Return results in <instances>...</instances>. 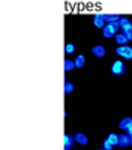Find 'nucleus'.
Masks as SVG:
<instances>
[{
    "label": "nucleus",
    "instance_id": "f3484780",
    "mask_svg": "<svg viewBox=\"0 0 132 150\" xmlns=\"http://www.w3.org/2000/svg\"><path fill=\"white\" fill-rule=\"evenodd\" d=\"M65 51H66V54L74 53V51H75V45H74V44H66V47H65Z\"/></svg>",
    "mask_w": 132,
    "mask_h": 150
},
{
    "label": "nucleus",
    "instance_id": "423d86ee",
    "mask_svg": "<svg viewBox=\"0 0 132 150\" xmlns=\"http://www.w3.org/2000/svg\"><path fill=\"white\" fill-rule=\"evenodd\" d=\"M119 146H120V147H128V146H131V137H129L126 132L119 135Z\"/></svg>",
    "mask_w": 132,
    "mask_h": 150
},
{
    "label": "nucleus",
    "instance_id": "9b49d317",
    "mask_svg": "<svg viewBox=\"0 0 132 150\" xmlns=\"http://www.w3.org/2000/svg\"><path fill=\"white\" fill-rule=\"evenodd\" d=\"M74 143H77V141H75V137L66 134V135H65V149H71L72 146H74Z\"/></svg>",
    "mask_w": 132,
    "mask_h": 150
},
{
    "label": "nucleus",
    "instance_id": "f8f14e48",
    "mask_svg": "<svg viewBox=\"0 0 132 150\" xmlns=\"http://www.w3.org/2000/svg\"><path fill=\"white\" fill-rule=\"evenodd\" d=\"M75 68H77V66H75V62H72V60H69V59L65 60V71H66V72L74 71Z\"/></svg>",
    "mask_w": 132,
    "mask_h": 150
},
{
    "label": "nucleus",
    "instance_id": "2eb2a0df",
    "mask_svg": "<svg viewBox=\"0 0 132 150\" xmlns=\"http://www.w3.org/2000/svg\"><path fill=\"white\" fill-rule=\"evenodd\" d=\"M105 18H107V23H116V21H120L122 17H119L117 14H111V15H105Z\"/></svg>",
    "mask_w": 132,
    "mask_h": 150
},
{
    "label": "nucleus",
    "instance_id": "7ed1b4c3",
    "mask_svg": "<svg viewBox=\"0 0 132 150\" xmlns=\"http://www.w3.org/2000/svg\"><path fill=\"white\" fill-rule=\"evenodd\" d=\"M116 53L120 57H123L126 60H131L132 59V47H129V45H119L116 48Z\"/></svg>",
    "mask_w": 132,
    "mask_h": 150
},
{
    "label": "nucleus",
    "instance_id": "f257e3e1",
    "mask_svg": "<svg viewBox=\"0 0 132 150\" xmlns=\"http://www.w3.org/2000/svg\"><path fill=\"white\" fill-rule=\"evenodd\" d=\"M119 29H120V23L116 21V23H107L105 27L102 29V35L105 38H113L119 33Z\"/></svg>",
    "mask_w": 132,
    "mask_h": 150
},
{
    "label": "nucleus",
    "instance_id": "39448f33",
    "mask_svg": "<svg viewBox=\"0 0 132 150\" xmlns=\"http://www.w3.org/2000/svg\"><path fill=\"white\" fill-rule=\"evenodd\" d=\"M93 24H95L96 27L104 29V27H105V24H107V18H105V15H104V14H96V15L93 17Z\"/></svg>",
    "mask_w": 132,
    "mask_h": 150
},
{
    "label": "nucleus",
    "instance_id": "f03ea898",
    "mask_svg": "<svg viewBox=\"0 0 132 150\" xmlns=\"http://www.w3.org/2000/svg\"><path fill=\"white\" fill-rule=\"evenodd\" d=\"M119 23H120V27H122V32L128 36L129 41H132V24H131V21L126 17H122Z\"/></svg>",
    "mask_w": 132,
    "mask_h": 150
},
{
    "label": "nucleus",
    "instance_id": "6ab92c4d",
    "mask_svg": "<svg viewBox=\"0 0 132 150\" xmlns=\"http://www.w3.org/2000/svg\"><path fill=\"white\" fill-rule=\"evenodd\" d=\"M98 150H105V149H104V147H102V149H98Z\"/></svg>",
    "mask_w": 132,
    "mask_h": 150
},
{
    "label": "nucleus",
    "instance_id": "aec40b11",
    "mask_svg": "<svg viewBox=\"0 0 132 150\" xmlns=\"http://www.w3.org/2000/svg\"><path fill=\"white\" fill-rule=\"evenodd\" d=\"M131 146H132V138H131Z\"/></svg>",
    "mask_w": 132,
    "mask_h": 150
},
{
    "label": "nucleus",
    "instance_id": "1a4fd4ad",
    "mask_svg": "<svg viewBox=\"0 0 132 150\" xmlns=\"http://www.w3.org/2000/svg\"><path fill=\"white\" fill-rule=\"evenodd\" d=\"M74 137H75V141H77L78 144H81V146H86V144L89 143V138H87V137L84 135L83 132H77Z\"/></svg>",
    "mask_w": 132,
    "mask_h": 150
},
{
    "label": "nucleus",
    "instance_id": "6e6552de",
    "mask_svg": "<svg viewBox=\"0 0 132 150\" xmlns=\"http://www.w3.org/2000/svg\"><path fill=\"white\" fill-rule=\"evenodd\" d=\"M92 53H93V56H96V57H104V56H105V47H104V45H95V47L92 48Z\"/></svg>",
    "mask_w": 132,
    "mask_h": 150
},
{
    "label": "nucleus",
    "instance_id": "0eeeda50",
    "mask_svg": "<svg viewBox=\"0 0 132 150\" xmlns=\"http://www.w3.org/2000/svg\"><path fill=\"white\" fill-rule=\"evenodd\" d=\"M114 39H116V42L119 44V45H128V42H129V39H128V36L122 32V33H117L116 36H114Z\"/></svg>",
    "mask_w": 132,
    "mask_h": 150
},
{
    "label": "nucleus",
    "instance_id": "dca6fc26",
    "mask_svg": "<svg viewBox=\"0 0 132 150\" xmlns=\"http://www.w3.org/2000/svg\"><path fill=\"white\" fill-rule=\"evenodd\" d=\"M74 89H75V86L72 84L71 81H66L65 83V93H72V92H74Z\"/></svg>",
    "mask_w": 132,
    "mask_h": 150
},
{
    "label": "nucleus",
    "instance_id": "412c9836",
    "mask_svg": "<svg viewBox=\"0 0 132 150\" xmlns=\"http://www.w3.org/2000/svg\"><path fill=\"white\" fill-rule=\"evenodd\" d=\"M65 150H71V149H65Z\"/></svg>",
    "mask_w": 132,
    "mask_h": 150
},
{
    "label": "nucleus",
    "instance_id": "20e7f679",
    "mask_svg": "<svg viewBox=\"0 0 132 150\" xmlns=\"http://www.w3.org/2000/svg\"><path fill=\"white\" fill-rule=\"evenodd\" d=\"M111 72H113V75H123L126 72V65L122 60H116L111 66Z\"/></svg>",
    "mask_w": 132,
    "mask_h": 150
},
{
    "label": "nucleus",
    "instance_id": "ddd939ff",
    "mask_svg": "<svg viewBox=\"0 0 132 150\" xmlns=\"http://www.w3.org/2000/svg\"><path fill=\"white\" fill-rule=\"evenodd\" d=\"M105 140H108L113 146H119V135H117V134H110Z\"/></svg>",
    "mask_w": 132,
    "mask_h": 150
},
{
    "label": "nucleus",
    "instance_id": "9d476101",
    "mask_svg": "<svg viewBox=\"0 0 132 150\" xmlns=\"http://www.w3.org/2000/svg\"><path fill=\"white\" fill-rule=\"evenodd\" d=\"M131 126H132V119L131 117H125L122 122L119 123V128L120 129H125V131H128Z\"/></svg>",
    "mask_w": 132,
    "mask_h": 150
},
{
    "label": "nucleus",
    "instance_id": "a211bd4d",
    "mask_svg": "<svg viewBox=\"0 0 132 150\" xmlns=\"http://www.w3.org/2000/svg\"><path fill=\"white\" fill-rule=\"evenodd\" d=\"M113 147H114V146L108 141V140H104V149H105V150H113Z\"/></svg>",
    "mask_w": 132,
    "mask_h": 150
},
{
    "label": "nucleus",
    "instance_id": "4468645a",
    "mask_svg": "<svg viewBox=\"0 0 132 150\" xmlns=\"http://www.w3.org/2000/svg\"><path fill=\"white\" fill-rule=\"evenodd\" d=\"M74 62H75V66H77V68H83L84 63H86V57L80 54V56H77V59H75Z\"/></svg>",
    "mask_w": 132,
    "mask_h": 150
}]
</instances>
